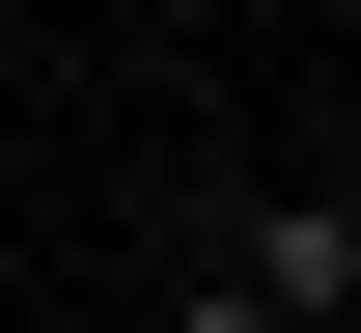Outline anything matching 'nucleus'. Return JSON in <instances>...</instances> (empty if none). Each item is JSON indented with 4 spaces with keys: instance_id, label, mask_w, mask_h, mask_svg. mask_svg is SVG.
Listing matches in <instances>:
<instances>
[{
    "instance_id": "f257e3e1",
    "label": "nucleus",
    "mask_w": 361,
    "mask_h": 333,
    "mask_svg": "<svg viewBox=\"0 0 361 333\" xmlns=\"http://www.w3.org/2000/svg\"><path fill=\"white\" fill-rule=\"evenodd\" d=\"M223 278H250L278 333H334V306H361V194H334V167H306V194H223Z\"/></svg>"
},
{
    "instance_id": "f03ea898",
    "label": "nucleus",
    "mask_w": 361,
    "mask_h": 333,
    "mask_svg": "<svg viewBox=\"0 0 361 333\" xmlns=\"http://www.w3.org/2000/svg\"><path fill=\"white\" fill-rule=\"evenodd\" d=\"M167 333H278V306H250V278H223V250H195V306H167Z\"/></svg>"
}]
</instances>
